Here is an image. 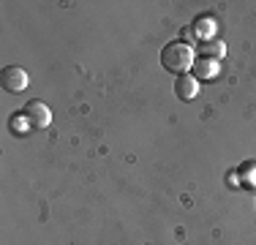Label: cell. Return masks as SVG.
Segmentation results:
<instances>
[{"instance_id": "1", "label": "cell", "mask_w": 256, "mask_h": 245, "mask_svg": "<svg viewBox=\"0 0 256 245\" xmlns=\"http://www.w3.org/2000/svg\"><path fill=\"white\" fill-rule=\"evenodd\" d=\"M194 60H196L194 46L182 44V41H172L161 49V66L169 74H178V76H182L188 68H194Z\"/></svg>"}, {"instance_id": "2", "label": "cell", "mask_w": 256, "mask_h": 245, "mask_svg": "<svg viewBox=\"0 0 256 245\" xmlns=\"http://www.w3.org/2000/svg\"><path fill=\"white\" fill-rule=\"evenodd\" d=\"M22 120L28 122L30 128H46L52 122V112H50V106H46L44 101H28L25 104V109H22Z\"/></svg>"}, {"instance_id": "3", "label": "cell", "mask_w": 256, "mask_h": 245, "mask_svg": "<svg viewBox=\"0 0 256 245\" xmlns=\"http://www.w3.org/2000/svg\"><path fill=\"white\" fill-rule=\"evenodd\" d=\"M28 71L20 68V66H6L3 71H0V88L6 90V93H22V90L28 88Z\"/></svg>"}, {"instance_id": "4", "label": "cell", "mask_w": 256, "mask_h": 245, "mask_svg": "<svg viewBox=\"0 0 256 245\" xmlns=\"http://www.w3.org/2000/svg\"><path fill=\"white\" fill-rule=\"evenodd\" d=\"M174 93H178L180 101H194L199 93V84H196V79L191 76V74H182V76L174 79Z\"/></svg>"}, {"instance_id": "5", "label": "cell", "mask_w": 256, "mask_h": 245, "mask_svg": "<svg viewBox=\"0 0 256 245\" xmlns=\"http://www.w3.org/2000/svg\"><path fill=\"white\" fill-rule=\"evenodd\" d=\"M212 76H218V60L212 58L194 60V79H212Z\"/></svg>"}, {"instance_id": "6", "label": "cell", "mask_w": 256, "mask_h": 245, "mask_svg": "<svg viewBox=\"0 0 256 245\" xmlns=\"http://www.w3.org/2000/svg\"><path fill=\"white\" fill-rule=\"evenodd\" d=\"M237 182H240L242 188H248V191H256V164L254 161H246L237 172Z\"/></svg>"}, {"instance_id": "7", "label": "cell", "mask_w": 256, "mask_h": 245, "mask_svg": "<svg viewBox=\"0 0 256 245\" xmlns=\"http://www.w3.org/2000/svg\"><path fill=\"white\" fill-rule=\"evenodd\" d=\"M199 52H202V58H212V60H221L224 54H226V44L224 41H212V38H207L199 44Z\"/></svg>"}, {"instance_id": "8", "label": "cell", "mask_w": 256, "mask_h": 245, "mask_svg": "<svg viewBox=\"0 0 256 245\" xmlns=\"http://www.w3.org/2000/svg\"><path fill=\"white\" fill-rule=\"evenodd\" d=\"M194 30H196L199 36H204V41H207V38H210V33H216V20H212V22L210 20H199Z\"/></svg>"}, {"instance_id": "9", "label": "cell", "mask_w": 256, "mask_h": 245, "mask_svg": "<svg viewBox=\"0 0 256 245\" xmlns=\"http://www.w3.org/2000/svg\"><path fill=\"white\" fill-rule=\"evenodd\" d=\"M180 41H182V44H188V46H191L194 41H196V30H194L191 24H188V28H182V33H180Z\"/></svg>"}]
</instances>
